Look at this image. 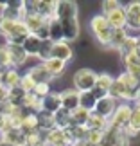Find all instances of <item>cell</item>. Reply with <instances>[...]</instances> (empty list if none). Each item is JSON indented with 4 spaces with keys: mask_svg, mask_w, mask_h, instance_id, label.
<instances>
[{
    "mask_svg": "<svg viewBox=\"0 0 140 146\" xmlns=\"http://www.w3.org/2000/svg\"><path fill=\"white\" fill-rule=\"evenodd\" d=\"M90 29L93 33L95 40H97L103 47H110V40H111V25L108 24V20L104 18L103 15H95L90 20Z\"/></svg>",
    "mask_w": 140,
    "mask_h": 146,
    "instance_id": "cell-1",
    "label": "cell"
},
{
    "mask_svg": "<svg viewBox=\"0 0 140 146\" xmlns=\"http://www.w3.org/2000/svg\"><path fill=\"white\" fill-rule=\"evenodd\" d=\"M95 81H97V72L92 69H79L76 70L74 74V90H77L79 94L90 92L95 87Z\"/></svg>",
    "mask_w": 140,
    "mask_h": 146,
    "instance_id": "cell-2",
    "label": "cell"
},
{
    "mask_svg": "<svg viewBox=\"0 0 140 146\" xmlns=\"http://www.w3.org/2000/svg\"><path fill=\"white\" fill-rule=\"evenodd\" d=\"M129 117H131V105L120 103V105H117L113 115L110 117V126L115 128V130L126 132L128 125H129Z\"/></svg>",
    "mask_w": 140,
    "mask_h": 146,
    "instance_id": "cell-3",
    "label": "cell"
},
{
    "mask_svg": "<svg viewBox=\"0 0 140 146\" xmlns=\"http://www.w3.org/2000/svg\"><path fill=\"white\" fill-rule=\"evenodd\" d=\"M24 2L16 0V2H4L0 18L11 20V22H22L24 20Z\"/></svg>",
    "mask_w": 140,
    "mask_h": 146,
    "instance_id": "cell-4",
    "label": "cell"
},
{
    "mask_svg": "<svg viewBox=\"0 0 140 146\" xmlns=\"http://www.w3.org/2000/svg\"><path fill=\"white\" fill-rule=\"evenodd\" d=\"M56 20H68V18H77V4L72 0H59L56 2V11H54Z\"/></svg>",
    "mask_w": 140,
    "mask_h": 146,
    "instance_id": "cell-5",
    "label": "cell"
},
{
    "mask_svg": "<svg viewBox=\"0 0 140 146\" xmlns=\"http://www.w3.org/2000/svg\"><path fill=\"white\" fill-rule=\"evenodd\" d=\"M0 35L4 38H11L16 35H29V31L24 25V22H11V20L0 18Z\"/></svg>",
    "mask_w": 140,
    "mask_h": 146,
    "instance_id": "cell-6",
    "label": "cell"
},
{
    "mask_svg": "<svg viewBox=\"0 0 140 146\" xmlns=\"http://www.w3.org/2000/svg\"><path fill=\"white\" fill-rule=\"evenodd\" d=\"M126 11V31H140V2H129Z\"/></svg>",
    "mask_w": 140,
    "mask_h": 146,
    "instance_id": "cell-7",
    "label": "cell"
},
{
    "mask_svg": "<svg viewBox=\"0 0 140 146\" xmlns=\"http://www.w3.org/2000/svg\"><path fill=\"white\" fill-rule=\"evenodd\" d=\"M115 108H117V101L111 98V96H104V98L97 99V103H95V106H93L92 112H95L97 115H101V117H104V119L110 121V117L113 115Z\"/></svg>",
    "mask_w": 140,
    "mask_h": 146,
    "instance_id": "cell-8",
    "label": "cell"
},
{
    "mask_svg": "<svg viewBox=\"0 0 140 146\" xmlns=\"http://www.w3.org/2000/svg\"><path fill=\"white\" fill-rule=\"evenodd\" d=\"M79 98L81 94L74 90V88H66V90L59 92V101H61V108L66 112H72L76 108H79Z\"/></svg>",
    "mask_w": 140,
    "mask_h": 146,
    "instance_id": "cell-9",
    "label": "cell"
},
{
    "mask_svg": "<svg viewBox=\"0 0 140 146\" xmlns=\"http://www.w3.org/2000/svg\"><path fill=\"white\" fill-rule=\"evenodd\" d=\"M61 31H63V42H74L81 33V25L77 18H68V20H61Z\"/></svg>",
    "mask_w": 140,
    "mask_h": 146,
    "instance_id": "cell-10",
    "label": "cell"
},
{
    "mask_svg": "<svg viewBox=\"0 0 140 146\" xmlns=\"http://www.w3.org/2000/svg\"><path fill=\"white\" fill-rule=\"evenodd\" d=\"M24 25L27 27V31H29V35H36L38 31H41L43 27H45L49 24L47 18H43V16L36 15V13H27L24 15Z\"/></svg>",
    "mask_w": 140,
    "mask_h": 146,
    "instance_id": "cell-11",
    "label": "cell"
},
{
    "mask_svg": "<svg viewBox=\"0 0 140 146\" xmlns=\"http://www.w3.org/2000/svg\"><path fill=\"white\" fill-rule=\"evenodd\" d=\"M72 56H74V50H72L70 43H66V42H56V43H52L50 58H56V60L66 63V61L72 60Z\"/></svg>",
    "mask_w": 140,
    "mask_h": 146,
    "instance_id": "cell-12",
    "label": "cell"
},
{
    "mask_svg": "<svg viewBox=\"0 0 140 146\" xmlns=\"http://www.w3.org/2000/svg\"><path fill=\"white\" fill-rule=\"evenodd\" d=\"M117 81L120 83L122 87L128 90V94L131 96V101H137L138 98V88H140V81L135 80L131 74H128V72H122V74L117 78Z\"/></svg>",
    "mask_w": 140,
    "mask_h": 146,
    "instance_id": "cell-13",
    "label": "cell"
},
{
    "mask_svg": "<svg viewBox=\"0 0 140 146\" xmlns=\"http://www.w3.org/2000/svg\"><path fill=\"white\" fill-rule=\"evenodd\" d=\"M5 49H7V54H9V63H11V69H16V67L24 65L29 56L25 54V50L22 49V45H7L5 43Z\"/></svg>",
    "mask_w": 140,
    "mask_h": 146,
    "instance_id": "cell-14",
    "label": "cell"
},
{
    "mask_svg": "<svg viewBox=\"0 0 140 146\" xmlns=\"http://www.w3.org/2000/svg\"><path fill=\"white\" fill-rule=\"evenodd\" d=\"M45 143L49 146H74L68 141L65 130H58V128H54V130L45 133Z\"/></svg>",
    "mask_w": 140,
    "mask_h": 146,
    "instance_id": "cell-15",
    "label": "cell"
},
{
    "mask_svg": "<svg viewBox=\"0 0 140 146\" xmlns=\"http://www.w3.org/2000/svg\"><path fill=\"white\" fill-rule=\"evenodd\" d=\"M20 74L16 72V69H5L0 72V85H2L5 90H11V88L20 85Z\"/></svg>",
    "mask_w": 140,
    "mask_h": 146,
    "instance_id": "cell-16",
    "label": "cell"
},
{
    "mask_svg": "<svg viewBox=\"0 0 140 146\" xmlns=\"http://www.w3.org/2000/svg\"><path fill=\"white\" fill-rule=\"evenodd\" d=\"M108 20V24L111 25V29H126V11L124 7H117L115 11H111L110 15L104 16Z\"/></svg>",
    "mask_w": 140,
    "mask_h": 146,
    "instance_id": "cell-17",
    "label": "cell"
},
{
    "mask_svg": "<svg viewBox=\"0 0 140 146\" xmlns=\"http://www.w3.org/2000/svg\"><path fill=\"white\" fill-rule=\"evenodd\" d=\"M27 74H29V78L36 83V85H40V83H49L50 85V81H52V76L47 72V69L43 67V63L36 65V67H31V69L27 70Z\"/></svg>",
    "mask_w": 140,
    "mask_h": 146,
    "instance_id": "cell-18",
    "label": "cell"
},
{
    "mask_svg": "<svg viewBox=\"0 0 140 146\" xmlns=\"http://www.w3.org/2000/svg\"><path fill=\"white\" fill-rule=\"evenodd\" d=\"M61 108V101H59V92H49L45 98L41 99V110L49 112V114H56Z\"/></svg>",
    "mask_w": 140,
    "mask_h": 146,
    "instance_id": "cell-19",
    "label": "cell"
},
{
    "mask_svg": "<svg viewBox=\"0 0 140 146\" xmlns=\"http://www.w3.org/2000/svg\"><path fill=\"white\" fill-rule=\"evenodd\" d=\"M122 60H124V65H126V72H128V74H131L135 80L140 81V60L133 52L124 54V56H122Z\"/></svg>",
    "mask_w": 140,
    "mask_h": 146,
    "instance_id": "cell-20",
    "label": "cell"
},
{
    "mask_svg": "<svg viewBox=\"0 0 140 146\" xmlns=\"http://www.w3.org/2000/svg\"><path fill=\"white\" fill-rule=\"evenodd\" d=\"M108 126H110V121L104 119V117H101V115H97L95 112H90L88 121H86V125H85L86 130H97V132H104Z\"/></svg>",
    "mask_w": 140,
    "mask_h": 146,
    "instance_id": "cell-21",
    "label": "cell"
},
{
    "mask_svg": "<svg viewBox=\"0 0 140 146\" xmlns=\"http://www.w3.org/2000/svg\"><path fill=\"white\" fill-rule=\"evenodd\" d=\"M36 121H38V130L43 132V133H47V132L56 128L54 126V117H52V114H49V112L40 110L36 114Z\"/></svg>",
    "mask_w": 140,
    "mask_h": 146,
    "instance_id": "cell-22",
    "label": "cell"
},
{
    "mask_svg": "<svg viewBox=\"0 0 140 146\" xmlns=\"http://www.w3.org/2000/svg\"><path fill=\"white\" fill-rule=\"evenodd\" d=\"M20 132L24 135H29V133H34L38 132V121H36V114L32 112H27L24 115V119L20 123Z\"/></svg>",
    "mask_w": 140,
    "mask_h": 146,
    "instance_id": "cell-23",
    "label": "cell"
},
{
    "mask_svg": "<svg viewBox=\"0 0 140 146\" xmlns=\"http://www.w3.org/2000/svg\"><path fill=\"white\" fill-rule=\"evenodd\" d=\"M140 132V103H137L131 106V117H129V125L126 128V133L131 135V133H138Z\"/></svg>",
    "mask_w": 140,
    "mask_h": 146,
    "instance_id": "cell-24",
    "label": "cell"
},
{
    "mask_svg": "<svg viewBox=\"0 0 140 146\" xmlns=\"http://www.w3.org/2000/svg\"><path fill=\"white\" fill-rule=\"evenodd\" d=\"M22 49L25 50L27 56H38L40 54V49H41V40L36 38V36H32V35H29L25 38V42L22 43Z\"/></svg>",
    "mask_w": 140,
    "mask_h": 146,
    "instance_id": "cell-25",
    "label": "cell"
},
{
    "mask_svg": "<svg viewBox=\"0 0 140 146\" xmlns=\"http://www.w3.org/2000/svg\"><path fill=\"white\" fill-rule=\"evenodd\" d=\"M54 117V126L58 128V130H66L68 126H72L70 123V112H66L63 108H59L56 114H52Z\"/></svg>",
    "mask_w": 140,
    "mask_h": 146,
    "instance_id": "cell-26",
    "label": "cell"
},
{
    "mask_svg": "<svg viewBox=\"0 0 140 146\" xmlns=\"http://www.w3.org/2000/svg\"><path fill=\"white\" fill-rule=\"evenodd\" d=\"M43 67L47 69V72H49L52 78H58V76L63 74L66 63H63V61H59V60H56V58H50V60H47V61H43Z\"/></svg>",
    "mask_w": 140,
    "mask_h": 146,
    "instance_id": "cell-27",
    "label": "cell"
},
{
    "mask_svg": "<svg viewBox=\"0 0 140 146\" xmlns=\"http://www.w3.org/2000/svg\"><path fill=\"white\" fill-rule=\"evenodd\" d=\"M22 143H24V133H22L18 128H9V130H4V144L18 146Z\"/></svg>",
    "mask_w": 140,
    "mask_h": 146,
    "instance_id": "cell-28",
    "label": "cell"
},
{
    "mask_svg": "<svg viewBox=\"0 0 140 146\" xmlns=\"http://www.w3.org/2000/svg\"><path fill=\"white\" fill-rule=\"evenodd\" d=\"M88 115H90V112H88L86 108H83V106L72 110L70 112V123H72V126H85L86 121H88Z\"/></svg>",
    "mask_w": 140,
    "mask_h": 146,
    "instance_id": "cell-29",
    "label": "cell"
},
{
    "mask_svg": "<svg viewBox=\"0 0 140 146\" xmlns=\"http://www.w3.org/2000/svg\"><path fill=\"white\" fill-rule=\"evenodd\" d=\"M49 40L56 43V42H63V31H61V24L59 20L50 18L49 20Z\"/></svg>",
    "mask_w": 140,
    "mask_h": 146,
    "instance_id": "cell-30",
    "label": "cell"
},
{
    "mask_svg": "<svg viewBox=\"0 0 140 146\" xmlns=\"http://www.w3.org/2000/svg\"><path fill=\"white\" fill-rule=\"evenodd\" d=\"M113 80L115 78H111L108 72H101V74H97V81H95V88L97 90H101L103 94H108L111 85H113Z\"/></svg>",
    "mask_w": 140,
    "mask_h": 146,
    "instance_id": "cell-31",
    "label": "cell"
},
{
    "mask_svg": "<svg viewBox=\"0 0 140 146\" xmlns=\"http://www.w3.org/2000/svg\"><path fill=\"white\" fill-rule=\"evenodd\" d=\"M129 36L128 35L126 29H113V33H111V40H110V47H113L119 50L122 47V43L126 42V38Z\"/></svg>",
    "mask_w": 140,
    "mask_h": 146,
    "instance_id": "cell-32",
    "label": "cell"
},
{
    "mask_svg": "<svg viewBox=\"0 0 140 146\" xmlns=\"http://www.w3.org/2000/svg\"><path fill=\"white\" fill-rule=\"evenodd\" d=\"M137 43H138V36H128V38H126V42L122 43V47L119 49V50H120V54L124 56V54L133 52V50H135V47H137Z\"/></svg>",
    "mask_w": 140,
    "mask_h": 146,
    "instance_id": "cell-33",
    "label": "cell"
},
{
    "mask_svg": "<svg viewBox=\"0 0 140 146\" xmlns=\"http://www.w3.org/2000/svg\"><path fill=\"white\" fill-rule=\"evenodd\" d=\"M50 50H52V42H50V40L41 42V49H40V54H38V58H40L41 61L50 60Z\"/></svg>",
    "mask_w": 140,
    "mask_h": 146,
    "instance_id": "cell-34",
    "label": "cell"
},
{
    "mask_svg": "<svg viewBox=\"0 0 140 146\" xmlns=\"http://www.w3.org/2000/svg\"><path fill=\"white\" fill-rule=\"evenodd\" d=\"M5 69H11L9 54H7V49H5V45H0V72L5 70Z\"/></svg>",
    "mask_w": 140,
    "mask_h": 146,
    "instance_id": "cell-35",
    "label": "cell"
},
{
    "mask_svg": "<svg viewBox=\"0 0 140 146\" xmlns=\"http://www.w3.org/2000/svg\"><path fill=\"white\" fill-rule=\"evenodd\" d=\"M101 7H103V16L110 15L111 11H115L117 7H120V4L117 2V0H104L103 4H101Z\"/></svg>",
    "mask_w": 140,
    "mask_h": 146,
    "instance_id": "cell-36",
    "label": "cell"
},
{
    "mask_svg": "<svg viewBox=\"0 0 140 146\" xmlns=\"http://www.w3.org/2000/svg\"><path fill=\"white\" fill-rule=\"evenodd\" d=\"M49 92H50V85H49V83H40V85H36L34 90H32V94H34L36 98H40V99H43Z\"/></svg>",
    "mask_w": 140,
    "mask_h": 146,
    "instance_id": "cell-37",
    "label": "cell"
},
{
    "mask_svg": "<svg viewBox=\"0 0 140 146\" xmlns=\"http://www.w3.org/2000/svg\"><path fill=\"white\" fill-rule=\"evenodd\" d=\"M115 146H129V135L126 132H120L119 133V139H117Z\"/></svg>",
    "mask_w": 140,
    "mask_h": 146,
    "instance_id": "cell-38",
    "label": "cell"
},
{
    "mask_svg": "<svg viewBox=\"0 0 140 146\" xmlns=\"http://www.w3.org/2000/svg\"><path fill=\"white\" fill-rule=\"evenodd\" d=\"M133 54H135L137 58L140 60V36H138V43H137V47H135V50H133Z\"/></svg>",
    "mask_w": 140,
    "mask_h": 146,
    "instance_id": "cell-39",
    "label": "cell"
},
{
    "mask_svg": "<svg viewBox=\"0 0 140 146\" xmlns=\"http://www.w3.org/2000/svg\"><path fill=\"white\" fill-rule=\"evenodd\" d=\"M0 130H2V132L5 130V117L2 114H0Z\"/></svg>",
    "mask_w": 140,
    "mask_h": 146,
    "instance_id": "cell-40",
    "label": "cell"
},
{
    "mask_svg": "<svg viewBox=\"0 0 140 146\" xmlns=\"http://www.w3.org/2000/svg\"><path fill=\"white\" fill-rule=\"evenodd\" d=\"M0 144H4V132L0 130Z\"/></svg>",
    "mask_w": 140,
    "mask_h": 146,
    "instance_id": "cell-41",
    "label": "cell"
},
{
    "mask_svg": "<svg viewBox=\"0 0 140 146\" xmlns=\"http://www.w3.org/2000/svg\"><path fill=\"white\" fill-rule=\"evenodd\" d=\"M41 146H49V144H47V143H43V144H41Z\"/></svg>",
    "mask_w": 140,
    "mask_h": 146,
    "instance_id": "cell-42",
    "label": "cell"
},
{
    "mask_svg": "<svg viewBox=\"0 0 140 146\" xmlns=\"http://www.w3.org/2000/svg\"><path fill=\"white\" fill-rule=\"evenodd\" d=\"M138 96H140V88H138Z\"/></svg>",
    "mask_w": 140,
    "mask_h": 146,
    "instance_id": "cell-43",
    "label": "cell"
}]
</instances>
